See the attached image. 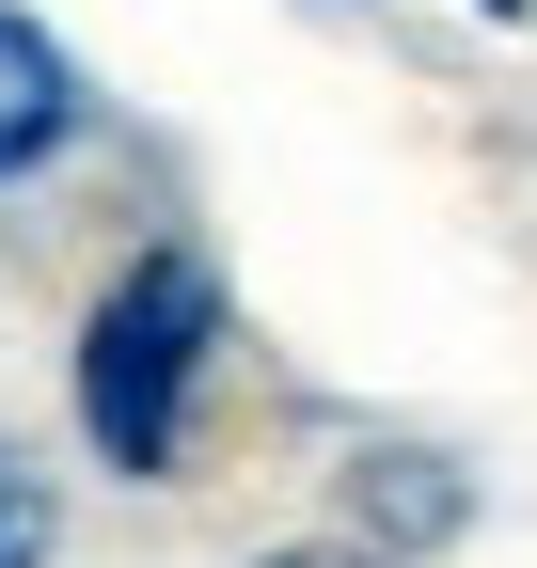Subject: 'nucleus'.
<instances>
[{
	"instance_id": "nucleus-1",
	"label": "nucleus",
	"mask_w": 537,
	"mask_h": 568,
	"mask_svg": "<svg viewBox=\"0 0 537 568\" xmlns=\"http://www.w3.org/2000/svg\"><path fill=\"white\" fill-rule=\"evenodd\" d=\"M222 268H206V237H143L95 301H80V347H63V410H80V443H95V474H126V489H174L190 474V410H206V379H222Z\"/></svg>"
},
{
	"instance_id": "nucleus-2",
	"label": "nucleus",
	"mask_w": 537,
	"mask_h": 568,
	"mask_svg": "<svg viewBox=\"0 0 537 568\" xmlns=\"http://www.w3.org/2000/svg\"><path fill=\"white\" fill-rule=\"evenodd\" d=\"M80 63H63V32L48 17H17V0H0V190H32L63 142H80Z\"/></svg>"
},
{
	"instance_id": "nucleus-3",
	"label": "nucleus",
	"mask_w": 537,
	"mask_h": 568,
	"mask_svg": "<svg viewBox=\"0 0 537 568\" xmlns=\"http://www.w3.org/2000/svg\"><path fill=\"white\" fill-rule=\"evenodd\" d=\"M458 521H475V489H458L443 458H364V552L412 568V552H427V537H458Z\"/></svg>"
},
{
	"instance_id": "nucleus-4",
	"label": "nucleus",
	"mask_w": 537,
	"mask_h": 568,
	"mask_svg": "<svg viewBox=\"0 0 537 568\" xmlns=\"http://www.w3.org/2000/svg\"><path fill=\"white\" fill-rule=\"evenodd\" d=\"M48 537H63V506H48V474L0 443V568H48Z\"/></svg>"
},
{
	"instance_id": "nucleus-5",
	"label": "nucleus",
	"mask_w": 537,
	"mask_h": 568,
	"mask_svg": "<svg viewBox=\"0 0 537 568\" xmlns=\"http://www.w3.org/2000/svg\"><path fill=\"white\" fill-rule=\"evenodd\" d=\"M253 568H395V552H364V537H285V552H253Z\"/></svg>"
},
{
	"instance_id": "nucleus-6",
	"label": "nucleus",
	"mask_w": 537,
	"mask_h": 568,
	"mask_svg": "<svg viewBox=\"0 0 537 568\" xmlns=\"http://www.w3.org/2000/svg\"><path fill=\"white\" fill-rule=\"evenodd\" d=\"M475 17H521V0H475Z\"/></svg>"
}]
</instances>
